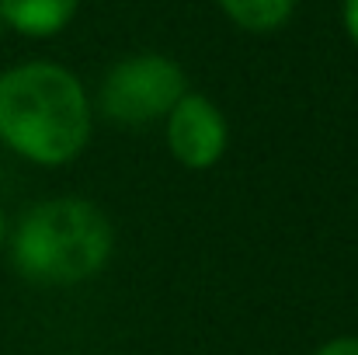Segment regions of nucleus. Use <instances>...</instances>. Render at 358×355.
Masks as SVG:
<instances>
[{
	"mask_svg": "<svg viewBox=\"0 0 358 355\" xmlns=\"http://www.w3.org/2000/svg\"><path fill=\"white\" fill-rule=\"evenodd\" d=\"M0 139L45 167L73 160L91 139L84 84L59 63H24L0 77Z\"/></svg>",
	"mask_w": 358,
	"mask_h": 355,
	"instance_id": "nucleus-1",
	"label": "nucleus"
},
{
	"mask_svg": "<svg viewBox=\"0 0 358 355\" xmlns=\"http://www.w3.org/2000/svg\"><path fill=\"white\" fill-rule=\"evenodd\" d=\"M112 223L84 199H52L24 213L10 240L14 268L45 286L87 282L108 265Z\"/></svg>",
	"mask_w": 358,
	"mask_h": 355,
	"instance_id": "nucleus-2",
	"label": "nucleus"
},
{
	"mask_svg": "<svg viewBox=\"0 0 358 355\" xmlns=\"http://www.w3.org/2000/svg\"><path fill=\"white\" fill-rule=\"evenodd\" d=\"M185 95V70L171 56L143 53L112 67L101 84V112L122 125H143L171 116Z\"/></svg>",
	"mask_w": 358,
	"mask_h": 355,
	"instance_id": "nucleus-3",
	"label": "nucleus"
},
{
	"mask_svg": "<svg viewBox=\"0 0 358 355\" xmlns=\"http://www.w3.org/2000/svg\"><path fill=\"white\" fill-rule=\"evenodd\" d=\"M227 118L202 95H185L167 116V146L178 157V164L192 171L220 164V157L227 153Z\"/></svg>",
	"mask_w": 358,
	"mask_h": 355,
	"instance_id": "nucleus-4",
	"label": "nucleus"
},
{
	"mask_svg": "<svg viewBox=\"0 0 358 355\" xmlns=\"http://www.w3.org/2000/svg\"><path fill=\"white\" fill-rule=\"evenodd\" d=\"M80 0H0L3 25L28 35V39H49L70 25Z\"/></svg>",
	"mask_w": 358,
	"mask_h": 355,
	"instance_id": "nucleus-5",
	"label": "nucleus"
},
{
	"mask_svg": "<svg viewBox=\"0 0 358 355\" xmlns=\"http://www.w3.org/2000/svg\"><path fill=\"white\" fill-rule=\"evenodd\" d=\"M220 7L243 32H275L292 18L296 0H220Z\"/></svg>",
	"mask_w": 358,
	"mask_h": 355,
	"instance_id": "nucleus-6",
	"label": "nucleus"
},
{
	"mask_svg": "<svg viewBox=\"0 0 358 355\" xmlns=\"http://www.w3.org/2000/svg\"><path fill=\"white\" fill-rule=\"evenodd\" d=\"M317 355H358V338H334Z\"/></svg>",
	"mask_w": 358,
	"mask_h": 355,
	"instance_id": "nucleus-7",
	"label": "nucleus"
},
{
	"mask_svg": "<svg viewBox=\"0 0 358 355\" xmlns=\"http://www.w3.org/2000/svg\"><path fill=\"white\" fill-rule=\"evenodd\" d=\"M345 28H348L352 42L358 46V0H345Z\"/></svg>",
	"mask_w": 358,
	"mask_h": 355,
	"instance_id": "nucleus-8",
	"label": "nucleus"
},
{
	"mask_svg": "<svg viewBox=\"0 0 358 355\" xmlns=\"http://www.w3.org/2000/svg\"><path fill=\"white\" fill-rule=\"evenodd\" d=\"M0 240H3V213H0Z\"/></svg>",
	"mask_w": 358,
	"mask_h": 355,
	"instance_id": "nucleus-9",
	"label": "nucleus"
},
{
	"mask_svg": "<svg viewBox=\"0 0 358 355\" xmlns=\"http://www.w3.org/2000/svg\"><path fill=\"white\" fill-rule=\"evenodd\" d=\"M3 28H7V25H3V14H0V35H3Z\"/></svg>",
	"mask_w": 358,
	"mask_h": 355,
	"instance_id": "nucleus-10",
	"label": "nucleus"
}]
</instances>
